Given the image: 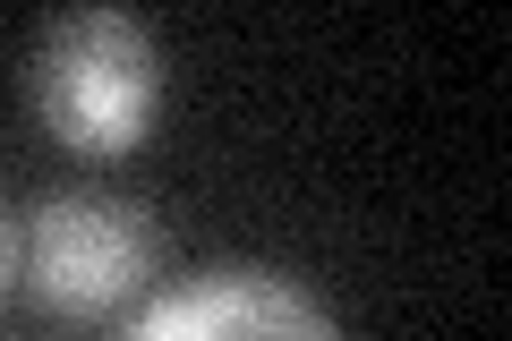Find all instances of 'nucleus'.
<instances>
[{
    "label": "nucleus",
    "instance_id": "nucleus-2",
    "mask_svg": "<svg viewBox=\"0 0 512 341\" xmlns=\"http://www.w3.org/2000/svg\"><path fill=\"white\" fill-rule=\"evenodd\" d=\"M26 290L52 316H111L137 307L163 265V222L120 188H43L18 239Z\"/></svg>",
    "mask_w": 512,
    "mask_h": 341
},
{
    "label": "nucleus",
    "instance_id": "nucleus-1",
    "mask_svg": "<svg viewBox=\"0 0 512 341\" xmlns=\"http://www.w3.org/2000/svg\"><path fill=\"white\" fill-rule=\"evenodd\" d=\"M26 94L69 154H137L163 111V43L137 9H60L35 35Z\"/></svg>",
    "mask_w": 512,
    "mask_h": 341
},
{
    "label": "nucleus",
    "instance_id": "nucleus-3",
    "mask_svg": "<svg viewBox=\"0 0 512 341\" xmlns=\"http://www.w3.org/2000/svg\"><path fill=\"white\" fill-rule=\"evenodd\" d=\"M111 341H342L333 307L274 265H214L137 299Z\"/></svg>",
    "mask_w": 512,
    "mask_h": 341
},
{
    "label": "nucleus",
    "instance_id": "nucleus-4",
    "mask_svg": "<svg viewBox=\"0 0 512 341\" xmlns=\"http://www.w3.org/2000/svg\"><path fill=\"white\" fill-rule=\"evenodd\" d=\"M9 265H18V239H9V214H0V282H9Z\"/></svg>",
    "mask_w": 512,
    "mask_h": 341
}]
</instances>
